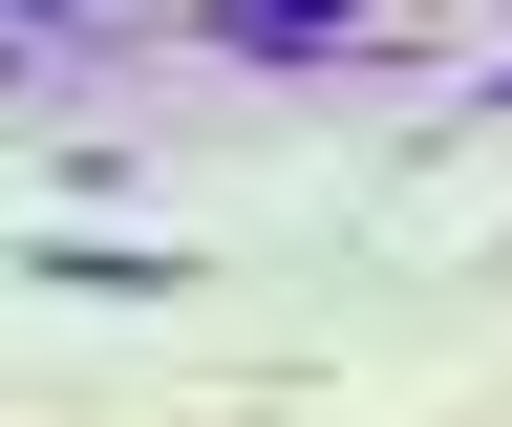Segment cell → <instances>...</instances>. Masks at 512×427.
I'll return each instance as SVG.
<instances>
[{"mask_svg":"<svg viewBox=\"0 0 512 427\" xmlns=\"http://www.w3.org/2000/svg\"><path fill=\"white\" fill-rule=\"evenodd\" d=\"M214 22H235V43H278V65H299V43H342V0H214Z\"/></svg>","mask_w":512,"mask_h":427,"instance_id":"obj_1","label":"cell"},{"mask_svg":"<svg viewBox=\"0 0 512 427\" xmlns=\"http://www.w3.org/2000/svg\"><path fill=\"white\" fill-rule=\"evenodd\" d=\"M43 22H64V0H43Z\"/></svg>","mask_w":512,"mask_h":427,"instance_id":"obj_2","label":"cell"}]
</instances>
